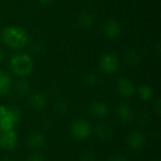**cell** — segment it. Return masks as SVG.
I'll use <instances>...</instances> for the list:
<instances>
[{"instance_id":"obj_31","label":"cell","mask_w":161,"mask_h":161,"mask_svg":"<svg viewBox=\"0 0 161 161\" xmlns=\"http://www.w3.org/2000/svg\"><path fill=\"white\" fill-rule=\"evenodd\" d=\"M2 161H14V160H12V159H9V158H6V159H4V160H2Z\"/></svg>"},{"instance_id":"obj_15","label":"cell","mask_w":161,"mask_h":161,"mask_svg":"<svg viewBox=\"0 0 161 161\" xmlns=\"http://www.w3.org/2000/svg\"><path fill=\"white\" fill-rule=\"evenodd\" d=\"M10 87V78L5 72L0 71V95H5L8 92Z\"/></svg>"},{"instance_id":"obj_27","label":"cell","mask_w":161,"mask_h":161,"mask_svg":"<svg viewBox=\"0 0 161 161\" xmlns=\"http://www.w3.org/2000/svg\"><path fill=\"white\" fill-rule=\"evenodd\" d=\"M107 161H127V159H126L125 157H123V156L117 155V156H112V157H110Z\"/></svg>"},{"instance_id":"obj_16","label":"cell","mask_w":161,"mask_h":161,"mask_svg":"<svg viewBox=\"0 0 161 161\" xmlns=\"http://www.w3.org/2000/svg\"><path fill=\"white\" fill-rule=\"evenodd\" d=\"M78 24L83 28H90L93 24V16L89 12H82L78 16Z\"/></svg>"},{"instance_id":"obj_30","label":"cell","mask_w":161,"mask_h":161,"mask_svg":"<svg viewBox=\"0 0 161 161\" xmlns=\"http://www.w3.org/2000/svg\"><path fill=\"white\" fill-rule=\"evenodd\" d=\"M4 58H5V54H4V51L3 50H1L0 49V62L4 59Z\"/></svg>"},{"instance_id":"obj_23","label":"cell","mask_w":161,"mask_h":161,"mask_svg":"<svg viewBox=\"0 0 161 161\" xmlns=\"http://www.w3.org/2000/svg\"><path fill=\"white\" fill-rule=\"evenodd\" d=\"M82 161H97L96 155L92 152H85L81 156Z\"/></svg>"},{"instance_id":"obj_18","label":"cell","mask_w":161,"mask_h":161,"mask_svg":"<svg viewBox=\"0 0 161 161\" xmlns=\"http://www.w3.org/2000/svg\"><path fill=\"white\" fill-rule=\"evenodd\" d=\"M125 61L129 66H136L140 62V57L134 50H129L125 54Z\"/></svg>"},{"instance_id":"obj_4","label":"cell","mask_w":161,"mask_h":161,"mask_svg":"<svg viewBox=\"0 0 161 161\" xmlns=\"http://www.w3.org/2000/svg\"><path fill=\"white\" fill-rule=\"evenodd\" d=\"M99 65H100L101 70L104 73L108 74V75H112L118 69L119 60H118V58L115 54L106 53V54H103L101 56L100 60H99Z\"/></svg>"},{"instance_id":"obj_8","label":"cell","mask_w":161,"mask_h":161,"mask_svg":"<svg viewBox=\"0 0 161 161\" xmlns=\"http://www.w3.org/2000/svg\"><path fill=\"white\" fill-rule=\"evenodd\" d=\"M94 133L96 137L102 142L110 141L113 137V130L111 126L106 123H100L94 127Z\"/></svg>"},{"instance_id":"obj_2","label":"cell","mask_w":161,"mask_h":161,"mask_svg":"<svg viewBox=\"0 0 161 161\" xmlns=\"http://www.w3.org/2000/svg\"><path fill=\"white\" fill-rule=\"evenodd\" d=\"M9 67L13 74L19 76L29 75L33 69V61L26 54H20L14 56L9 62Z\"/></svg>"},{"instance_id":"obj_3","label":"cell","mask_w":161,"mask_h":161,"mask_svg":"<svg viewBox=\"0 0 161 161\" xmlns=\"http://www.w3.org/2000/svg\"><path fill=\"white\" fill-rule=\"evenodd\" d=\"M72 137L78 141H83L89 138L92 133V126L86 120H78L75 122L70 129Z\"/></svg>"},{"instance_id":"obj_12","label":"cell","mask_w":161,"mask_h":161,"mask_svg":"<svg viewBox=\"0 0 161 161\" xmlns=\"http://www.w3.org/2000/svg\"><path fill=\"white\" fill-rule=\"evenodd\" d=\"M120 30L121 28L119 24L114 20H109L106 22V24L104 25V33L109 39L116 38L119 35Z\"/></svg>"},{"instance_id":"obj_22","label":"cell","mask_w":161,"mask_h":161,"mask_svg":"<svg viewBox=\"0 0 161 161\" xmlns=\"http://www.w3.org/2000/svg\"><path fill=\"white\" fill-rule=\"evenodd\" d=\"M84 81H85V84L90 86V87H94L98 84V76L95 75V74H89L85 76L84 78Z\"/></svg>"},{"instance_id":"obj_13","label":"cell","mask_w":161,"mask_h":161,"mask_svg":"<svg viewBox=\"0 0 161 161\" xmlns=\"http://www.w3.org/2000/svg\"><path fill=\"white\" fill-rule=\"evenodd\" d=\"M118 118L122 123H129L133 119V109L128 105H121L117 108Z\"/></svg>"},{"instance_id":"obj_5","label":"cell","mask_w":161,"mask_h":161,"mask_svg":"<svg viewBox=\"0 0 161 161\" xmlns=\"http://www.w3.org/2000/svg\"><path fill=\"white\" fill-rule=\"evenodd\" d=\"M17 143L16 132L12 130L0 132V146L5 150H12Z\"/></svg>"},{"instance_id":"obj_32","label":"cell","mask_w":161,"mask_h":161,"mask_svg":"<svg viewBox=\"0 0 161 161\" xmlns=\"http://www.w3.org/2000/svg\"><path fill=\"white\" fill-rule=\"evenodd\" d=\"M156 161H159V160H156Z\"/></svg>"},{"instance_id":"obj_28","label":"cell","mask_w":161,"mask_h":161,"mask_svg":"<svg viewBox=\"0 0 161 161\" xmlns=\"http://www.w3.org/2000/svg\"><path fill=\"white\" fill-rule=\"evenodd\" d=\"M6 112H7V108L4 107V106H0V117L5 115Z\"/></svg>"},{"instance_id":"obj_1","label":"cell","mask_w":161,"mask_h":161,"mask_svg":"<svg viewBox=\"0 0 161 161\" xmlns=\"http://www.w3.org/2000/svg\"><path fill=\"white\" fill-rule=\"evenodd\" d=\"M3 42L13 49L23 48L28 42L27 32L20 26H7L2 33Z\"/></svg>"},{"instance_id":"obj_26","label":"cell","mask_w":161,"mask_h":161,"mask_svg":"<svg viewBox=\"0 0 161 161\" xmlns=\"http://www.w3.org/2000/svg\"><path fill=\"white\" fill-rule=\"evenodd\" d=\"M154 110L156 112V114L159 117L161 114V101L160 98H158L157 101L155 102V105H154Z\"/></svg>"},{"instance_id":"obj_11","label":"cell","mask_w":161,"mask_h":161,"mask_svg":"<svg viewBox=\"0 0 161 161\" xmlns=\"http://www.w3.org/2000/svg\"><path fill=\"white\" fill-rule=\"evenodd\" d=\"M46 97L43 93L41 92H35L31 94L28 98V103L30 107L35 110H41L46 105Z\"/></svg>"},{"instance_id":"obj_10","label":"cell","mask_w":161,"mask_h":161,"mask_svg":"<svg viewBox=\"0 0 161 161\" xmlns=\"http://www.w3.org/2000/svg\"><path fill=\"white\" fill-rule=\"evenodd\" d=\"M90 111L93 116H95L97 118H104L108 114L109 109H108V107L107 106V104H105L104 102L95 101L91 104Z\"/></svg>"},{"instance_id":"obj_9","label":"cell","mask_w":161,"mask_h":161,"mask_svg":"<svg viewBox=\"0 0 161 161\" xmlns=\"http://www.w3.org/2000/svg\"><path fill=\"white\" fill-rule=\"evenodd\" d=\"M117 90H118L119 93L125 97H128V96L133 95L135 93V91H136L134 84L130 80L125 79V78H121L118 80Z\"/></svg>"},{"instance_id":"obj_7","label":"cell","mask_w":161,"mask_h":161,"mask_svg":"<svg viewBox=\"0 0 161 161\" xmlns=\"http://www.w3.org/2000/svg\"><path fill=\"white\" fill-rule=\"evenodd\" d=\"M45 142L46 138L40 131H33L26 138V143L32 149H39L43 147Z\"/></svg>"},{"instance_id":"obj_21","label":"cell","mask_w":161,"mask_h":161,"mask_svg":"<svg viewBox=\"0 0 161 161\" xmlns=\"http://www.w3.org/2000/svg\"><path fill=\"white\" fill-rule=\"evenodd\" d=\"M149 122H150V116H149L148 112L142 111L141 113H139V115L137 117V123L139 125L145 126L149 124Z\"/></svg>"},{"instance_id":"obj_17","label":"cell","mask_w":161,"mask_h":161,"mask_svg":"<svg viewBox=\"0 0 161 161\" xmlns=\"http://www.w3.org/2000/svg\"><path fill=\"white\" fill-rule=\"evenodd\" d=\"M139 95L142 101H149L154 95L153 89L148 85H142L138 90Z\"/></svg>"},{"instance_id":"obj_19","label":"cell","mask_w":161,"mask_h":161,"mask_svg":"<svg viewBox=\"0 0 161 161\" xmlns=\"http://www.w3.org/2000/svg\"><path fill=\"white\" fill-rule=\"evenodd\" d=\"M28 89H29L28 83H27L26 81H24V80L19 81V82L16 84V86H15V92H16V93L19 94V95H24V94H25V93L27 92Z\"/></svg>"},{"instance_id":"obj_14","label":"cell","mask_w":161,"mask_h":161,"mask_svg":"<svg viewBox=\"0 0 161 161\" xmlns=\"http://www.w3.org/2000/svg\"><path fill=\"white\" fill-rule=\"evenodd\" d=\"M16 123L12 119V117L8 114V109L5 115L0 117V131H8L12 130L15 126Z\"/></svg>"},{"instance_id":"obj_6","label":"cell","mask_w":161,"mask_h":161,"mask_svg":"<svg viewBox=\"0 0 161 161\" xmlns=\"http://www.w3.org/2000/svg\"><path fill=\"white\" fill-rule=\"evenodd\" d=\"M125 142H126L127 146L131 150L140 151L143 148V146L145 144V138L142 133H140L138 131H134L127 135Z\"/></svg>"},{"instance_id":"obj_29","label":"cell","mask_w":161,"mask_h":161,"mask_svg":"<svg viewBox=\"0 0 161 161\" xmlns=\"http://www.w3.org/2000/svg\"><path fill=\"white\" fill-rule=\"evenodd\" d=\"M41 4H42V5H48L49 3H51V1L52 0H38Z\"/></svg>"},{"instance_id":"obj_20","label":"cell","mask_w":161,"mask_h":161,"mask_svg":"<svg viewBox=\"0 0 161 161\" xmlns=\"http://www.w3.org/2000/svg\"><path fill=\"white\" fill-rule=\"evenodd\" d=\"M7 109H8V114L14 120V122L16 124H18L20 122V120H21V117H22V112H21L20 108H17V107H10V108H8Z\"/></svg>"},{"instance_id":"obj_24","label":"cell","mask_w":161,"mask_h":161,"mask_svg":"<svg viewBox=\"0 0 161 161\" xmlns=\"http://www.w3.org/2000/svg\"><path fill=\"white\" fill-rule=\"evenodd\" d=\"M55 108H56V110H57L58 113H65V112L67 111V105H66L65 102L60 101V102H58V103L56 104Z\"/></svg>"},{"instance_id":"obj_25","label":"cell","mask_w":161,"mask_h":161,"mask_svg":"<svg viewBox=\"0 0 161 161\" xmlns=\"http://www.w3.org/2000/svg\"><path fill=\"white\" fill-rule=\"evenodd\" d=\"M26 161H44L42 156H41L40 154H30L28 157H27V159Z\"/></svg>"}]
</instances>
